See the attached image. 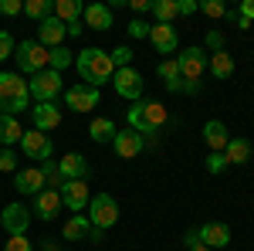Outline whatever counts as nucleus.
<instances>
[{"mask_svg": "<svg viewBox=\"0 0 254 251\" xmlns=\"http://www.w3.org/2000/svg\"><path fill=\"white\" fill-rule=\"evenodd\" d=\"M75 68H78V75L85 85H105L109 78L116 75V65H112V55L109 51H102V48H81L78 55H75Z\"/></svg>", "mask_w": 254, "mask_h": 251, "instance_id": "nucleus-1", "label": "nucleus"}, {"mask_svg": "<svg viewBox=\"0 0 254 251\" xmlns=\"http://www.w3.org/2000/svg\"><path fill=\"white\" fill-rule=\"evenodd\" d=\"M129 119V129H136L139 136H156L163 126H166V109L159 102H132V109L126 112Z\"/></svg>", "mask_w": 254, "mask_h": 251, "instance_id": "nucleus-2", "label": "nucleus"}, {"mask_svg": "<svg viewBox=\"0 0 254 251\" xmlns=\"http://www.w3.org/2000/svg\"><path fill=\"white\" fill-rule=\"evenodd\" d=\"M27 82L17 75V72H0V112L3 116H17L27 109Z\"/></svg>", "mask_w": 254, "mask_h": 251, "instance_id": "nucleus-3", "label": "nucleus"}, {"mask_svg": "<svg viewBox=\"0 0 254 251\" xmlns=\"http://www.w3.org/2000/svg\"><path fill=\"white\" fill-rule=\"evenodd\" d=\"M14 61H17V68L24 75H38V72L48 68V48L38 38H24L14 48Z\"/></svg>", "mask_w": 254, "mask_h": 251, "instance_id": "nucleus-4", "label": "nucleus"}, {"mask_svg": "<svg viewBox=\"0 0 254 251\" xmlns=\"http://www.w3.org/2000/svg\"><path fill=\"white\" fill-rule=\"evenodd\" d=\"M85 217L92 221V228H98V231L116 228V224H119V204H116V197H109V193H95V197L88 200V214H85Z\"/></svg>", "mask_w": 254, "mask_h": 251, "instance_id": "nucleus-5", "label": "nucleus"}, {"mask_svg": "<svg viewBox=\"0 0 254 251\" xmlns=\"http://www.w3.org/2000/svg\"><path fill=\"white\" fill-rule=\"evenodd\" d=\"M176 65H180L183 85H200V75L207 72V51L193 44V48H187L183 55H176Z\"/></svg>", "mask_w": 254, "mask_h": 251, "instance_id": "nucleus-6", "label": "nucleus"}, {"mask_svg": "<svg viewBox=\"0 0 254 251\" xmlns=\"http://www.w3.org/2000/svg\"><path fill=\"white\" fill-rule=\"evenodd\" d=\"M27 92H31V98H38V102H55L58 92H61V72L44 68V72H38V75H31Z\"/></svg>", "mask_w": 254, "mask_h": 251, "instance_id": "nucleus-7", "label": "nucleus"}, {"mask_svg": "<svg viewBox=\"0 0 254 251\" xmlns=\"http://www.w3.org/2000/svg\"><path fill=\"white\" fill-rule=\"evenodd\" d=\"M58 193H61V207H68L71 214L88 211L92 193H88V183H85V180H64V187H61Z\"/></svg>", "mask_w": 254, "mask_h": 251, "instance_id": "nucleus-8", "label": "nucleus"}, {"mask_svg": "<svg viewBox=\"0 0 254 251\" xmlns=\"http://www.w3.org/2000/svg\"><path fill=\"white\" fill-rule=\"evenodd\" d=\"M20 153L31 156V160H51V153H55V146H51V136L41 133V129H27V133L20 136Z\"/></svg>", "mask_w": 254, "mask_h": 251, "instance_id": "nucleus-9", "label": "nucleus"}, {"mask_svg": "<svg viewBox=\"0 0 254 251\" xmlns=\"http://www.w3.org/2000/svg\"><path fill=\"white\" fill-rule=\"evenodd\" d=\"M64 105L71 109V112H92L98 105V88H92V85H85V82H78V85H71L68 92H64Z\"/></svg>", "mask_w": 254, "mask_h": 251, "instance_id": "nucleus-10", "label": "nucleus"}, {"mask_svg": "<svg viewBox=\"0 0 254 251\" xmlns=\"http://www.w3.org/2000/svg\"><path fill=\"white\" fill-rule=\"evenodd\" d=\"M0 224H3V231L10 234V238H17V234H27L31 211H27L24 204H7V207H3V214H0Z\"/></svg>", "mask_w": 254, "mask_h": 251, "instance_id": "nucleus-11", "label": "nucleus"}, {"mask_svg": "<svg viewBox=\"0 0 254 251\" xmlns=\"http://www.w3.org/2000/svg\"><path fill=\"white\" fill-rule=\"evenodd\" d=\"M112 82H116V92L122 98L139 102V95H142V75H139L136 68H119L116 75H112Z\"/></svg>", "mask_w": 254, "mask_h": 251, "instance_id": "nucleus-12", "label": "nucleus"}, {"mask_svg": "<svg viewBox=\"0 0 254 251\" xmlns=\"http://www.w3.org/2000/svg\"><path fill=\"white\" fill-rule=\"evenodd\" d=\"M196 238H200V245H207L210 251H220L231 245V228L227 224H220V221H210V224H200L196 228Z\"/></svg>", "mask_w": 254, "mask_h": 251, "instance_id": "nucleus-13", "label": "nucleus"}, {"mask_svg": "<svg viewBox=\"0 0 254 251\" xmlns=\"http://www.w3.org/2000/svg\"><path fill=\"white\" fill-rule=\"evenodd\" d=\"M64 38H68V27H64L55 14L38 24V41L48 48V51H51V48H61V44H64Z\"/></svg>", "mask_w": 254, "mask_h": 251, "instance_id": "nucleus-14", "label": "nucleus"}, {"mask_svg": "<svg viewBox=\"0 0 254 251\" xmlns=\"http://www.w3.org/2000/svg\"><path fill=\"white\" fill-rule=\"evenodd\" d=\"M112 150H116L122 160H132V156H139L146 150V139H142L136 129H122V133H116V139H112Z\"/></svg>", "mask_w": 254, "mask_h": 251, "instance_id": "nucleus-15", "label": "nucleus"}, {"mask_svg": "<svg viewBox=\"0 0 254 251\" xmlns=\"http://www.w3.org/2000/svg\"><path fill=\"white\" fill-rule=\"evenodd\" d=\"M31 119H34V129L51 133V129L61 126V109L55 105V102H38V105L31 109Z\"/></svg>", "mask_w": 254, "mask_h": 251, "instance_id": "nucleus-16", "label": "nucleus"}, {"mask_svg": "<svg viewBox=\"0 0 254 251\" xmlns=\"http://www.w3.org/2000/svg\"><path fill=\"white\" fill-rule=\"evenodd\" d=\"M48 183H44V173L41 167H31V170H17L14 173V190L17 193H27V197H38Z\"/></svg>", "mask_w": 254, "mask_h": 251, "instance_id": "nucleus-17", "label": "nucleus"}, {"mask_svg": "<svg viewBox=\"0 0 254 251\" xmlns=\"http://www.w3.org/2000/svg\"><path fill=\"white\" fill-rule=\"evenodd\" d=\"M149 44L156 48L159 55H170V51H176V44H180V38H176V27H173V24H149Z\"/></svg>", "mask_w": 254, "mask_h": 251, "instance_id": "nucleus-18", "label": "nucleus"}, {"mask_svg": "<svg viewBox=\"0 0 254 251\" xmlns=\"http://www.w3.org/2000/svg\"><path fill=\"white\" fill-rule=\"evenodd\" d=\"M58 211H61V193L44 187V190L34 197V214H38L41 221H55V217H58Z\"/></svg>", "mask_w": 254, "mask_h": 251, "instance_id": "nucleus-19", "label": "nucleus"}, {"mask_svg": "<svg viewBox=\"0 0 254 251\" xmlns=\"http://www.w3.org/2000/svg\"><path fill=\"white\" fill-rule=\"evenodd\" d=\"M58 170H61L64 180H85L88 176V160L81 153H64L58 160Z\"/></svg>", "mask_w": 254, "mask_h": 251, "instance_id": "nucleus-20", "label": "nucleus"}, {"mask_svg": "<svg viewBox=\"0 0 254 251\" xmlns=\"http://www.w3.org/2000/svg\"><path fill=\"white\" fill-rule=\"evenodd\" d=\"M203 139H207L210 153H224L227 143H231V133H227V126H224L220 119H210V122L203 126Z\"/></svg>", "mask_w": 254, "mask_h": 251, "instance_id": "nucleus-21", "label": "nucleus"}, {"mask_svg": "<svg viewBox=\"0 0 254 251\" xmlns=\"http://www.w3.org/2000/svg\"><path fill=\"white\" fill-rule=\"evenodd\" d=\"M81 17H85V27H92V31H109V27H112V7H105V3H88Z\"/></svg>", "mask_w": 254, "mask_h": 251, "instance_id": "nucleus-22", "label": "nucleus"}, {"mask_svg": "<svg viewBox=\"0 0 254 251\" xmlns=\"http://www.w3.org/2000/svg\"><path fill=\"white\" fill-rule=\"evenodd\" d=\"M224 160H227V167H244L251 160V143L241 139V136H231V143L224 150Z\"/></svg>", "mask_w": 254, "mask_h": 251, "instance_id": "nucleus-23", "label": "nucleus"}, {"mask_svg": "<svg viewBox=\"0 0 254 251\" xmlns=\"http://www.w3.org/2000/svg\"><path fill=\"white\" fill-rule=\"evenodd\" d=\"M156 75L163 78V85L170 88V92H183V78H180V65H176V58H166L156 65Z\"/></svg>", "mask_w": 254, "mask_h": 251, "instance_id": "nucleus-24", "label": "nucleus"}, {"mask_svg": "<svg viewBox=\"0 0 254 251\" xmlns=\"http://www.w3.org/2000/svg\"><path fill=\"white\" fill-rule=\"evenodd\" d=\"M88 231H92V221H88L85 214H75V217H68V221H64V228H61L64 241H85V238H88Z\"/></svg>", "mask_w": 254, "mask_h": 251, "instance_id": "nucleus-25", "label": "nucleus"}, {"mask_svg": "<svg viewBox=\"0 0 254 251\" xmlns=\"http://www.w3.org/2000/svg\"><path fill=\"white\" fill-rule=\"evenodd\" d=\"M207 72L214 78H231L234 75V58L227 51H214V55H207Z\"/></svg>", "mask_w": 254, "mask_h": 251, "instance_id": "nucleus-26", "label": "nucleus"}, {"mask_svg": "<svg viewBox=\"0 0 254 251\" xmlns=\"http://www.w3.org/2000/svg\"><path fill=\"white\" fill-rule=\"evenodd\" d=\"M20 136H24V129H20L17 116L0 112V146H14V143H20Z\"/></svg>", "mask_w": 254, "mask_h": 251, "instance_id": "nucleus-27", "label": "nucleus"}, {"mask_svg": "<svg viewBox=\"0 0 254 251\" xmlns=\"http://www.w3.org/2000/svg\"><path fill=\"white\" fill-rule=\"evenodd\" d=\"M116 122L112 119H105V116H98V119H92V126H88V136L95 139V143H112L116 139Z\"/></svg>", "mask_w": 254, "mask_h": 251, "instance_id": "nucleus-28", "label": "nucleus"}, {"mask_svg": "<svg viewBox=\"0 0 254 251\" xmlns=\"http://www.w3.org/2000/svg\"><path fill=\"white\" fill-rule=\"evenodd\" d=\"M55 17L61 24H75V20H81V3L78 0H55Z\"/></svg>", "mask_w": 254, "mask_h": 251, "instance_id": "nucleus-29", "label": "nucleus"}, {"mask_svg": "<svg viewBox=\"0 0 254 251\" xmlns=\"http://www.w3.org/2000/svg\"><path fill=\"white\" fill-rule=\"evenodd\" d=\"M68 65H75V51H68L64 44L48 51V68H51V72H64Z\"/></svg>", "mask_w": 254, "mask_h": 251, "instance_id": "nucleus-30", "label": "nucleus"}, {"mask_svg": "<svg viewBox=\"0 0 254 251\" xmlns=\"http://www.w3.org/2000/svg\"><path fill=\"white\" fill-rule=\"evenodd\" d=\"M24 14L41 24V20H48L55 14V0H27V3H24Z\"/></svg>", "mask_w": 254, "mask_h": 251, "instance_id": "nucleus-31", "label": "nucleus"}, {"mask_svg": "<svg viewBox=\"0 0 254 251\" xmlns=\"http://www.w3.org/2000/svg\"><path fill=\"white\" fill-rule=\"evenodd\" d=\"M153 14H156V24H173V17H180L176 0H153Z\"/></svg>", "mask_w": 254, "mask_h": 251, "instance_id": "nucleus-32", "label": "nucleus"}, {"mask_svg": "<svg viewBox=\"0 0 254 251\" xmlns=\"http://www.w3.org/2000/svg\"><path fill=\"white\" fill-rule=\"evenodd\" d=\"M41 173H44V183H48V190H61V187H64V176H61L58 163H51V160H44V167H41Z\"/></svg>", "mask_w": 254, "mask_h": 251, "instance_id": "nucleus-33", "label": "nucleus"}, {"mask_svg": "<svg viewBox=\"0 0 254 251\" xmlns=\"http://www.w3.org/2000/svg\"><path fill=\"white\" fill-rule=\"evenodd\" d=\"M0 173H17V153L10 146L0 150Z\"/></svg>", "mask_w": 254, "mask_h": 251, "instance_id": "nucleus-34", "label": "nucleus"}, {"mask_svg": "<svg viewBox=\"0 0 254 251\" xmlns=\"http://www.w3.org/2000/svg\"><path fill=\"white\" fill-rule=\"evenodd\" d=\"M200 10L207 14V17H214V20H220V17H227V7L220 3V0H203L200 3Z\"/></svg>", "mask_w": 254, "mask_h": 251, "instance_id": "nucleus-35", "label": "nucleus"}, {"mask_svg": "<svg viewBox=\"0 0 254 251\" xmlns=\"http://www.w3.org/2000/svg\"><path fill=\"white\" fill-rule=\"evenodd\" d=\"M129 61H132V48L119 44L116 51H112V65H116V72H119V68H129Z\"/></svg>", "mask_w": 254, "mask_h": 251, "instance_id": "nucleus-36", "label": "nucleus"}, {"mask_svg": "<svg viewBox=\"0 0 254 251\" xmlns=\"http://www.w3.org/2000/svg\"><path fill=\"white\" fill-rule=\"evenodd\" d=\"M3 251H34V245L27 241V234H17V238H7Z\"/></svg>", "mask_w": 254, "mask_h": 251, "instance_id": "nucleus-37", "label": "nucleus"}, {"mask_svg": "<svg viewBox=\"0 0 254 251\" xmlns=\"http://www.w3.org/2000/svg\"><path fill=\"white\" fill-rule=\"evenodd\" d=\"M126 31H129V38H149V24H146V20H139V17H132L129 20V27H126Z\"/></svg>", "mask_w": 254, "mask_h": 251, "instance_id": "nucleus-38", "label": "nucleus"}, {"mask_svg": "<svg viewBox=\"0 0 254 251\" xmlns=\"http://www.w3.org/2000/svg\"><path fill=\"white\" fill-rule=\"evenodd\" d=\"M227 170V160H224V153H210L207 156V173H224Z\"/></svg>", "mask_w": 254, "mask_h": 251, "instance_id": "nucleus-39", "label": "nucleus"}, {"mask_svg": "<svg viewBox=\"0 0 254 251\" xmlns=\"http://www.w3.org/2000/svg\"><path fill=\"white\" fill-rule=\"evenodd\" d=\"M14 38L7 34V31H0V61H7V58H14Z\"/></svg>", "mask_w": 254, "mask_h": 251, "instance_id": "nucleus-40", "label": "nucleus"}, {"mask_svg": "<svg viewBox=\"0 0 254 251\" xmlns=\"http://www.w3.org/2000/svg\"><path fill=\"white\" fill-rule=\"evenodd\" d=\"M0 14L3 17H17V14H24V3L20 0H0Z\"/></svg>", "mask_w": 254, "mask_h": 251, "instance_id": "nucleus-41", "label": "nucleus"}, {"mask_svg": "<svg viewBox=\"0 0 254 251\" xmlns=\"http://www.w3.org/2000/svg\"><path fill=\"white\" fill-rule=\"evenodd\" d=\"M203 51H210V55L214 51H224V34L220 31H207V48Z\"/></svg>", "mask_w": 254, "mask_h": 251, "instance_id": "nucleus-42", "label": "nucleus"}, {"mask_svg": "<svg viewBox=\"0 0 254 251\" xmlns=\"http://www.w3.org/2000/svg\"><path fill=\"white\" fill-rule=\"evenodd\" d=\"M176 10H180V17H190V14L200 10V3L196 0H176Z\"/></svg>", "mask_w": 254, "mask_h": 251, "instance_id": "nucleus-43", "label": "nucleus"}, {"mask_svg": "<svg viewBox=\"0 0 254 251\" xmlns=\"http://www.w3.org/2000/svg\"><path fill=\"white\" fill-rule=\"evenodd\" d=\"M244 20H254V0H241V10H237Z\"/></svg>", "mask_w": 254, "mask_h": 251, "instance_id": "nucleus-44", "label": "nucleus"}, {"mask_svg": "<svg viewBox=\"0 0 254 251\" xmlns=\"http://www.w3.org/2000/svg\"><path fill=\"white\" fill-rule=\"evenodd\" d=\"M129 7L136 14H146V10H153V0H129Z\"/></svg>", "mask_w": 254, "mask_h": 251, "instance_id": "nucleus-45", "label": "nucleus"}, {"mask_svg": "<svg viewBox=\"0 0 254 251\" xmlns=\"http://www.w3.org/2000/svg\"><path fill=\"white\" fill-rule=\"evenodd\" d=\"M68 27V38H81V20H75V24H64Z\"/></svg>", "mask_w": 254, "mask_h": 251, "instance_id": "nucleus-46", "label": "nucleus"}, {"mask_svg": "<svg viewBox=\"0 0 254 251\" xmlns=\"http://www.w3.org/2000/svg\"><path fill=\"white\" fill-rule=\"evenodd\" d=\"M41 251H61V245H55L51 238H44V241H41Z\"/></svg>", "mask_w": 254, "mask_h": 251, "instance_id": "nucleus-47", "label": "nucleus"}, {"mask_svg": "<svg viewBox=\"0 0 254 251\" xmlns=\"http://www.w3.org/2000/svg\"><path fill=\"white\" fill-rule=\"evenodd\" d=\"M102 238H105V231H98V228H92V231H88V241H92V245H98Z\"/></svg>", "mask_w": 254, "mask_h": 251, "instance_id": "nucleus-48", "label": "nucleus"}, {"mask_svg": "<svg viewBox=\"0 0 254 251\" xmlns=\"http://www.w3.org/2000/svg\"><path fill=\"white\" fill-rule=\"evenodd\" d=\"M187 251H210V248H207V245H200V241H196V245H190V248H187Z\"/></svg>", "mask_w": 254, "mask_h": 251, "instance_id": "nucleus-49", "label": "nucleus"}]
</instances>
